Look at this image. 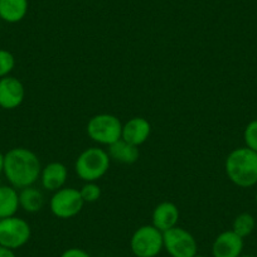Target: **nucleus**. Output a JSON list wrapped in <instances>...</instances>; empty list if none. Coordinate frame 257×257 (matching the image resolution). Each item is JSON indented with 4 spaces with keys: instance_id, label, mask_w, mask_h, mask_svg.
I'll use <instances>...</instances> for the list:
<instances>
[{
    "instance_id": "f257e3e1",
    "label": "nucleus",
    "mask_w": 257,
    "mask_h": 257,
    "mask_svg": "<svg viewBox=\"0 0 257 257\" xmlns=\"http://www.w3.org/2000/svg\"><path fill=\"white\" fill-rule=\"evenodd\" d=\"M39 158L27 148H13L4 154V175L16 189L31 187L41 178Z\"/></svg>"
},
{
    "instance_id": "f03ea898",
    "label": "nucleus",
    "mask_w": 257,
    "mask_h": 257,
    "mask_svg": "<svg viewBox=\"0 0 257 257\" xmlns=\"http://www.w3.org/2000/svg\"><path fill=\"white\" fill-rule=\"evenodd\" d=\"M228 179L241 188H251L257 184V153L247 147L232 150L224 162Z\"/></svg>"
},
{
    "instance_id": "7ed1b4c3",
    "label": "nucleus",
    "mask_w": 257,
    "mask_h": 257,
    "mask_svg": "<svg viewBox=\"0 0 257 257\" xmlns=\"http://www.w3.org/2000/svg\"><path fill=\"white\" fill-rule=\"evenodd\" d=\"M111 158L105 149L98 147L83 150L75 163L76 174L83 182H97L110 169Z\"/></svg>"
},
{
    "instance_id": "20e7f679",
    "label": "nucleus",
    "mask_w": 257,
    "mask_h": 257,
    "mask_svg": "<svg viewBox=\"0 0 257 257\" xmlns=\"http://www.w3.org/2000/svg\"><path fill=\"white\" fill-rule=\"evenodd\" d=\"M86 130L90 139L96 144L110 147L121 139L122 122L112 113H98L88 120Z\"/></svg>"
},
{
    "instance_id": "39448f33",
    "label": "nucleus",
    "mask_w": 257,
    "mask_h": 257,
    "mask_svg": "<svg viewBox=\"0 0 257 257\" xmlns=\"http://www.w3.org/2000/svg\"><path fill=\"white\" fill-rule=\"evenodd\" d=\"M130 248L135 257H157L164 249L163 232L153 224L139 227L133 233Z\"/></svg>"
},
{
    "instance_id": "423d86ee",
    "label": "nucleus",
    "mask_w": 257,
    "mask_h": 257,
    "mask_svg": "<svg viewBox=\"0 0 257 257\" xmlns=\"http://www.w3.org/2000/svg\"><path fill=\"white\" fill-rule=\"evenodd\" d=\"M82 197H81L80 189L72 187H63L53 193L51 201H49V208L53 216L61 219H70L76 217L83 208Z\"/></svg>"
},
{
    "instance_id": "0eeeda50",
    "label": "nucleus",
    "mask_w": 257,
    "mask_h": 257,
    "mask_svg": "<svg viewBox=\"0 0 257 257\" xmlns=\"http://www.w3.org/2000/svg\"><path fill=\"white\" fill-rule=\"evenodd\" d=\"M164 249L170 257H194L198 253V243L189 231L174 227L163 233Z\"/></svg>"
},
{
    "instance_id": "6e6552de",
    "label": "nucleus",
    "mask_w": 257,
    "mask_h": 257,
    "mask_svg": "<svg viewBox=\"0 0 257 257\" xmlns=\"http://www.w3.org/2000/svg\"><path fill=\"white\" fill-rule=\"evenodd\" d=\"M32 228L26 219L21 217H8L0 221V244L17 249L28 243Z\"/></svg>"
},
{
    "instance_id": "1a4fd4ad",
    "label": "nucleus",
    "mask_w": 257,
    "mask_h": 257,
    "mask_svg": "<svg viewBox=\"0 0 257 257\" xmlns=\"http://www.w3.org/2000/svg\"><path fill=\"white\" fill-rule=\"evenodd\" d=\"M26 90L21 80L13 76L0 78V107L14 110L23 103Z\"/></svg>"
},
{
    "instance_id": "9d476101",
    "label": "nucleus",
    "mask_w": 257,
    "mask_h": 257,
    "mask_svg": "<svg viewBox=\"0 0 257 257\" xmlns=\"http://www.w3.org/2000/svg\"><path fill=\"white\" fill-rule=\"evenodd\" d=\"M243 238L228 229L216 237L212 244V254L213 257H239L243 252Z\"/></svg>"
},
{
    "instance_id": "9b49d317",
    "label": "nucleus",
    "mask_w": 257,
    "mask_h": 257,
    "mask_svg": "<svg viewBox=\"0 0 257 257\" xmlns=\"http://www.w3.org/2000/svg\"><path fill=\"white\" fill-rule=\"evenodd\" d=\"M152 134V125L144 117H133L122 123V135L121 139L135 147H140L149 139Z\"/></svg>"
},
{
    "instance_id": "f8f14e48",
    "label": "nucleus",
    "mask_w": 257,
    "mask_h": 257,
    "mask_svg": "<svg viewBox=\"0 0 257 257\" xmlns=\"http://www.w3.org/2000/svg\"><path fill=\"white\" fill-rule=\"evenodd\" d=\"M180 212L178 207L172 202H162L153 211V226L164 233L168 229L178 226Z\"/></svg>"
},
{
    "instance_id": "ddd939ff",
    "label": "nucleus",
    "mask_w": 257,
    "mask_h": 257,
    "mask_svg": "<svg viewBox=\"0 0 257 257\" xmlns=\"http://www.w3.org/2000/svg\"><path fill=\"white\" fill-rule=\"evenodd\" d=\"M68 178V169L64 164L59 162H52L42 168L41 182L46 190L57 192L64 187Z\"/></svg>"
},
{
    "instance_id": "4468645a",
    "label": "nucleus",
    "mask_w": 257,
    "mask_h": 257,
    "mask_svg": "<svg viewBox=\"0 0 257 257\" xmlns=\"http://www.w3.org/2000/svg\"><path fill=\"white\" fill-rule=\"evenodd\" d=\"M107 153L111 159L121 164H134L140 157L139 147H135L123 139L117 140L112 145H110Z\"/></svg>"
},
{
    "instance_id": "2eb2a0df",
    "label": "nucleus",
    "mask_w": 257,
    "mask_h": 257,
    "mask_svg": "<svg viewBox=\"0 0 257 257\" xmlns=\"http://www.w3.org/2000/svg\"><path fill=\"white\" fill-rule=\"evenodd\" d=\"M28 12V0H0V18L7 23H18Z\"/></svg>"
},
{
    "instance_id": "dca6fc26",
    "label": "nucleus",
    "mask_w": 257,
    "mask_h": 257,
    "mask_svg": "<svg viewBox=\"0 0 257 257\" xmlns=\"http://www.w3.org/2000/svg\"><path fill=\"white\" fill-rule=\"evenodd\" d=\"M19 207V193L12 185H0V218L16 216Z\"/></svg>"
},
{
    "instance_id": "f3484780",
    "label": "nucleus",
    "mask_w": 257,
    "mask_h": 257,
    "mask_svg": "<svg viewBox=\"0 0 257 257\" xmlns=\"http://www.w3.org/2000/svg\"><path fill=\"white\" fill-rule=\"evenodd\" d=\"M19 204L28 213H37L44 207V196L38 188L27 187L19 192Z\"/></svg>"
},
{
    "instance_id": "a211bd4d",
    "label": "nucleus",
    "mask_w": 257,
    "mask_h": 257,
    "mask_svg": "<svg viewBox=\"0 0 257 257\" xmlns=\"http://www.w3.org/2000/svg\"><path fill=\"white\" fill-rule=\"evenodd\" d=\"M254 227H256L254 217L252 216L251 213L243 212V213H239L238 216L233 219L232 231L244 239L254 231Z\"/></svg>"
},
{
    "instance_id": "6ab92c4d",
    "label": "nucleus",
    "mask_w": 257,
    "mask_h": 257,
    "mask_svg": "<svg viewBox=\"0 0 257 257\" xmlns=\"http://www.w3.org/2000/svg\"><path fill=\"white\" fill-rule=\"evenodd\" d=\"M80 193L85 203H95L101 197V188L96 182H86Z\"/></svg>"
},
{
    "instance_id": "aec40b11",
    "label": "nucleus",
    "mask_w": 257,
    "mask_h": 257,
    "mask_svg": "<svg viewBox=\"0 0 257 257\" xmlns=\"http://www.w3.org/2000/svg\"><path fill=\"white\" fill-rule=\"evenodd\" d=\"M16 67V58L13 53L7 49H0V78L11 76Z\"/></svg>"
},
{
    "instance_id": "412c9836",
    "label": "nucleus",
    "mask_w": 257,
    "mask_h": 257,
    "mask_svg": "<svg viewBox=\"0 0 257 257\" xmlns=\"http://www.w3.org/2000/svg\"><path fill=\"white\" fill-rule=\"evenodd\" d=\"M243 140L248 149L257 153V118L247 123L243 132Z\"/></svg>"
},
{
    "instance_id": "4be33fe9",
    "label": "nucleus",
    "mask_w": 257,
    "mask_h": 257,
    "mask_svg": "<svg viewBox=\"0 0 257 257\" xmlns=\"http://www.w3.org/2000/svg\"><path fill=\"white\" fill-rule=\"evenodd\" d=\"M61 257H91V254L87 251L82 248H77V247H72L68 248L61 254Z\"/></svg>"
},
{
    "instance_id": "5701e85b",
    "label": "nucleus",
    "mask_w": 257,
    "mask_h": 257,
    "mask_svg": "<svg viewBox=\"0 0 257 257\" xmlns=\"http://www.w3.org/2000/svg\"><path fill=\"white\" fill-rule=\"evenodd\" d=\"M0 257H17L14 249L8 248L6 246H2L0 244Z\"/></svg>"
},
{
    "instance_id": "b1692460",
    "label": "nucleus",
    "mask_w": 257,
    "mask_h": 257,
    "mask_svg": "<svg viewBox=\"0 0 257 257\" xmlns=\"http://www.w3.org/2000/svg\"><path fill=\"white\" fill-rule=\"evenodd\" d=\"M4 173V154L0 152V175Z\"/></svg>"
},
{
    "instance_id": "393cba45",
    "label": "nucleus",
    "mask_w": 257,
    "mask_h": 257,
    "mask_svg": "<svg viewBox=\"0 0 257 257\" xmlns=\"http://www.w3.org/2000/svg\"><path fill=\"white\" fill-rule=\"evenodd\" d=\"M239 257H256V256H252V254H241Z\"/></svg>"
},
{
    "instance_id": "a878e982",
    "label": "nucleus",
    "mask_w": 257,
    "mask_h": 257,
    "mask_svg": "<svg viewBox=\"0 0 257 257\" xmlns=\"http://www.w3.org/2000/svg\"><path fill=\"white\" fill-rule=\"evenodd\" d=\"M194 257H206V256H203V254H198V253H197Z\"/></svg>"
},
{
    "instance_id": "bb28decb",
    "label": "nucleus",
    "mask_w": 257,
    "mask_h": 257,
    "mask_svg": "<svg viewBox=\"0 0 257 257\" xmlns=\"http://www.w3.org/2000/svg\"><path fill=\"white\" fill-rule=\"evenodd\" d=\"M254 202H256V206H257V192H256V196H254Z\"/></svg>"
},
{
    "instance_id": "cd10ccee",
    "label": "nucleus",
    "mask_w": 257,
    "mask_h": 257,
    "mask_svg": "<svg viewBox=\"0 0 257 257\" xmlns=\"http://www.w3.org/2000/svg\"><path fill=\"white\" fill-rule=\"evenodd\" d=\"M0 221H2V218H0Z\"/></svg>"
}]
</instances>
